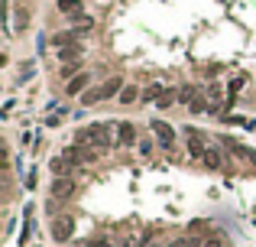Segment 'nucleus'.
Returning a JSON list of instances; mask_svg holds the SVG:
<instances>
[{"label":"nucleus","instance_id":"1","mask_svg":"<svg viewBox=\"0 0 256 247\" xmlns=\"http://www.w3.org/2000/svg\"><path fill=\"white\" fill-rule=\"evenodd\" d=\"M114 130H117V124H91V127H81L75 133V147H88V150L104 153L117 143V140H114Z\"/></svg>","mask_w":256,"mask_h":247},{"label":"nucleus","instance_id":"2","mask_svg":"<svg viewBox=\"0 0 256 247\" xmlns=\"http://www.w3.org/2000/svg\"><path fill=\"white\" fill-rule=\"evenodd\" d=\"M185 140H188V156H192V160H204L208 143H204L201 130H198V127H185Z\"/></svg>","mask_w":256,"mask_h":247},{"label":"nucleus","instance_id":"3","mask_svg":"<svg viewBox=\"0 0 256 247\" xmlns=\"http://www.w3.org/2000/svg\"><path fill=\"white\" fill-rule=\"evenodd\" d=\"M72 231H75V218L72 215H62L52 221V241H68Z\"/></svg>","mask_w":256,"mask_h":247},{"label":"nucleus","instance_id":"4","mask_svg":"<svg viewBox=\"0 0 256 247\" xmlns=\"http://www.w3.org/2000/svg\"><path fill=\"white\" fill-rule=\"evenodd\" d=\"M52 198H72L75 195V179H68V176H59L52 179V189H49Z\"/></svg>","mask_w":256,"mask_h":247},{"label":"nucleus","instance_id":"5","mask_svg":"<svg viewBox=\"0 0 256 247\" xmlns=\"http://www.w3.org/2000/svg\"><path fill=\"white\" fill-rule=\"evenodd\" d=\"M150 127H152V133H156V140H159L162 147H172V143H175V130H172L166 120H152Z\"/></svg>","mask_w":256,"mask_h":247},{"label":"nucleus","instance_id":"6","mask_svg":"<svg viewBox=\"0 0 256 247\" xmlns=\"http://www.w3.org/2000/svg\"><path fill=\"white\" fill-rule=\"evenodd\" d=\"M133 140H136V130H133V124H130V120L117 124V143H120V147H130Z\"/></svg>","mask_w":256,"mask_h":247},{"label":"nucleus","instance_id":"7","mask_svg":"<svg viewBox=\"0 0 256 247\" xmlns=\"http://www.w3.org/2000/svg\"><path fill=\"white\" fill-rule=\"evenodd\" d=\"M81 52H85V49H81V46H65V49H59V59H62L65 65H72V62H78V59H81Z\"/></svg>","mask_w":256,"mask_h":247},{"label":"nucleus","instance_id":"8","mask_svg":"<svg viewBox=\"0 0 256 247\" xmlns=\"http://www.w3.org/2000/svg\"><path fill=\"white\" fill-rule=\"evenodd\" d=\"M104 85H101V88H88V91H85V98H81V104H85V108H94V104H97V101H104Z\"/></svg>","mask_w":256,"mask_h":247},{"label":"nucleus","instance_id":"9","mask_svg":"<svg viewBox=\"0 0 256 247\" xmlns=\"http://www.w3.org/2000/svg\"><path fill=\"white\" fill-rule=\"evenodd\" d=\"M136 98H139V88H133V85H123V91L117 95V101H120V104H133Z\"/></svg>","mask_w":256,"mask_h":247},{"label":"nucleus","instance_id":"10","mask_svg":"<svg viewBox=\"0 0 256 247\" xmlns=\"http://www.w3.org/2000/svg\"><path fill=\"white\" fill-rule=\"evenodd\" d=\"M75 36L78 33H59V36H52V46H59V49H65V46H75Z\"/></svg>","mask_w":256,"mask_h":247},{"label":"nucleus","instance_id":"11","mask_svg":"<svg viewBox=\"0 0 256 247\" xmlns=\"http://www.w3.org/2000/svg\"><path fill=\"white\" fill-rule=\"evenodd\" d=\"M52 172L55 176H68V172H72V163L65 160V156H55L52 160Z\"/></svg>","mask_w":256,"mask_h":247},{"label":"nucleus","instance_id":"12","mask_svg":"<svg viewBox=\"0 0 256 247\" xmlns=\"http://www.w3.org/2000/svg\"><path fill=\"white\" fill-rule=\"evenodd\" d=\"M59 10H62V13H72V16H78V13H81V0H59Z\"/></svg>","mask_w":256,"mask_h":247},{"label":"nucleus","instance_id":"13","mask_svg":"<svg viewBox=\"0 0 256 247\" xmlns=\"http://www.w3.org/2000/svg\"><path fill=\"white\" fill-rule=\"evenodd\" d=\"M166 95V88L162 85H152V88H146V91H143V101H152V104H159V98Z\"/></svg>","mask_w":256,"mask_h":247},{"label":"nucleus","instance_id":"14","mask_svg":"<svg viewBox=\"0 0 256 247\" xmlns=\"http://www.w3.org/2000/svg\"><path fill=\"white\" fill-rule=\"evenodd\" d=\"M120 91H123V82H120L117 75L110 78V82H104V95H107V98H114V95H120Z\"/></svg>","mask_w":256,"mask_h":247},{"label":"nucleus","instance_id":"15","mask_svg":"<svg viewBox=\"0 0 256 247\" xmlns=\"http://www.w3.org/2000/svg\"><path fill=\"white\" fill-rule=\"evenodd\" d=\"M85 88H88V75H78V78L68 82V95H78V91H85Z\"/></svg>","mask_w":256,"mask_h":247},{"label":"nucleus","instance_id":"16","mask_svg":"<svg viewBox=\"0 0 256 247\" xmlns=\"http://www.w3.org/2000/svg\"><path fill=\"white\" fill-rule=\"evenodd\" d=\"M91 26H94V20H91V16H81V13L75 16V33H78V30H81V33H88Z\"/></svg>","mask_w":256,"mask_h":247},{"label":"nucleus","instance_id":"17","mask_svg":"<svg viewBox=\"0 0 256 247\" xmlns=\"http://www.w3.org/2000/svg\"><path fill=\"white\" fill-rule=\"evenodd\" d=\"M204 163H208L211 169H221V156H217V150H211V147H208V153H204Z\"/></svg>","mask_w":256,"mask_h":247},{"label":"nucleus","instance_id":"18","mask_svg":"<svg viewBox=\"0 0 256 247\" xmlns=\"http://www.w3.org/2000/svg\"><path fill=\"white\" fill-rule=\"evenodd\" d=\"M175 95H179V91H172V88H166V95L159 98V108H169L172 101H175Z\"/></svg>","mask_w":256,"mask_h":247},{"label":"nucleus","instance_id":"19","mask_svg":"<svg viewBox=\"0 0 256 247\" xmlns=\"http://www.w3.org/2000/svg\"><path fill=\"white\" fill-rule=\"evenodd\" d=\"M88 247H117V244H110V237H94Z\"/></svg>","mask_w":256,"mask_h":247},{"label":"nucleus","instance_id":"20","mask_svg":"<svg viewBox=\"0 0 256 247\" xmlns=\"http://www.w3.org/2000/svg\"><path fill=\"white\" fill-rule=\"evenodd\" d=\"M201 247H224V241H221V237H208Z\"/></svg>","mask_w":256,"mask_h":247},{"label":"nucleus","instance_id":"21","mask_svg":"<svg viewBox=\"0 0 256 247\" xmlns=\"http://www.w3.org/2000/svg\"><path fill=\"white\" fill-rule=\"evenodd\" d=\"M117 247H133V241H130V237H123V241H120Z\"/></svg>","mask_w":256,"mask_h":247}]
</instances>
